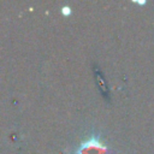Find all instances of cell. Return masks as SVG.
Masks as SVG:
<instances>
[{
	"label": "cell",
	"instance_id": "obj_1",
	"mask_svg": "<svg viewBox=\"0 0 154 154\" xmlns=\"http://www.w3.org/2000/svg\"><path fill=\"white\" fill-rule=\"evenodd\" d=\"M106 148L96 140L91 138L79 148V154H105Z\"/></svg>",
	"mask_w": 154,
	"mask_h": 154
}]
</instances>
